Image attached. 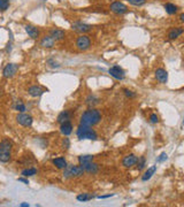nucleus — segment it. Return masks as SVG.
<instances>
[{
	"label": "nucleus",
	"mask_w": 184,
	"mask_h": 207,
	"mask_svg": "<svg viewBox=\"0 0 184 207\" xmlns=\"http://www.w3.org/2000/svg\"><path fill=\"white\" fill-rule=\"evenodd\" d=\"M137 160H138V157H136L135 154H129L123 158V160H122V165H123L125 168H130V167L136 165Z\"/></svg>",
	"instance_id": "9b49d317"
},
{
	"label": "nucleus",
	"mask_w": 184,
	"mask_h": 207,
	"mask_svg": "<svg viewBox=\"0 0 184 207\" xmlns=\"http://www.w3.org/2000/svg\"><path fill=\"white\" fill-rule=\"evenodd\" d=\"M16 122L22 125V127H31V124L34 122V119L31 115L26 113H20L16 115Z\"/></svg>",
	"instance_id": "423d86ee"
},
{
	"label": "nucleus",
	"mask_w": 184,
	"mask_h": 207,
	"mask_svg": "<svg viewBox=\"0 0 184 207\" xmlns=\"http://www.w3.org/2000/svg\"><path fill=\"white\" fill-rule=\"evenodd\" d=\"M36 174H37V169H36V168H26V169L22 170L21 175H22L23 177H30V176L36 175Z\"/></svg>",
	"instance_id": "b1692460"
},
{
	"label": "nucleus",
	"mask_w": 184,
	"mask_h": 207,
	"mask_svg": "<svg viewBox=\"0 0 184 207\" xmlns=\"http://www.w3.org/2000/svg\"><path fill=\"white\" fill-rule=\"evenodd\" d=\"M155 77L159 82L162 83V84H166L167 81H168V73L167 70H165L163 68H159L155 70Z\"/></svg>",
	"instance_id": "f8f14e48"
},
{
	"label": "nucleus",
	"mask_w": 184,
	"mask_h": 207,
	"mask_svg": "<svg viewBox=\"0 0 184 207\" xmlns=\"http://www.w3.org/2000/svg\"><path fill=\"white\" fill-rule=\"evenodd\" d=\"M9 0H0V11H7L9 8Z\"/></svg>",
	"instance_id": "c756f323"
},
{
	"label": "nucleus",
	"mask_w": 184,
	"mask_h": 207,
	"mask_svg": "<svg viewBox=\"0 0 184 207\" xmlns=\"http://www.w3.org/2000/svg\"><path fill=\"white\" fill-rule=\"evenodd\" d=\"M98 102H99V99L98 98H96L94 96H89L87 97V105H92V106H94V105H97Z\"/></svg>",
	"instance_id": "c85d7f7f"
},
{
	"label": "nucleus",
	"mask_w": 184,
	"mask_h": 207,
	"mask_svg": "<svg viewBox=\"0 0 184 207\" xmlns=\"http://www.w3.org/2000/svg\"><path fill=\"white\" fill-rule=\"evenodd\" d=\"M123 92H124V94L128 97V98H135V97H136V94L134 93L132 91L128 90V89H123Z\"/></svg>",
	"instance_id": "2f4dec72"
},
{
	"label": "nucleus",
	"mask_w": 184,
	"mask_h": 207,
	"mask_svg": "<svg viewBox=\"0 0 184 207\" xmlns=\"http://www.w3.org/2000/svg\"><path fill=\"white\" fill-rule=\"evenodd\" d=\"M77 137H78V139L96 140L98 138V135L93 129H91V127L79 124L78 129H77Z\"/></svg>",
	"instance_id": "7ed1b4c3"
},
{
	"label": "nucleus",
	"mask_w": 184,
	"mask_h": 207,
	"mask_svg": "<svg viewBox=\"0 0 184 207\" xmlns=\"http://www.w3.org/2000/svg\"><path fill=\"white\" fill-rule=\"evenodd\" d=\"M84 174V169L81 165L74 166V165H67V167L64 169V178H73V177H81Z\"/></svg>",
	"instance_id": "20e7f679"
},
{
	"label": "nucleus",
	"mask_w": 184,
	"mask_h": 207,
	"mask_svg": "<svg viewBox=\"0 0 184 207\" xmlns=\"http://www.w3.org/2000/svg\"><path fill=\"white\" fill-rule=\"evenodd\" d=\"M28 92H29V94H30L31 97H40L41 94L45 92V90L41 87H39V85H34V87H29Z\"/></svg>",
	"instance_id": "f3484780"
},
{
	"label": "nucleus",
	"mask_w": 184,
	"mask_h": 207,
	"mask_svg": "<svg viewBox=\"0 0 184 207\" xmlns=\"http://www.w3.org/2000/svg\"><path fill=\"white\" fill-rule=\"evenodd\" d=\"M145 163H146V160H145V158H144V157L139 158L138 160H137V162H136V165H137V169L142 170L144 167H145Z\"/></svg>",
	"instance_id": "cd10ccee"
},
{
	"label": "nucleus",
	"mask_w": 184,
	"mask_h": 207,
	"mask_svg": "<svg viewBox=\"0 0 184 207\" xmlns=\"http://www.w3.org/2000/svg\"><path fill=\"white\" fill-rule=\"evenodd\" d=\"M70 119H72L70 111H64V112H61V113L58 115V122L60 124L66 122V121H70Z\"/></svg>",
	"instance_id": "aec40b11"
},
{
	"label": "nucleus",
	"mask_w": 184,
	"mask_h": 207,
	"mask_svg": "<svg viewBox=\"0 0 184 207\" xmlns=\"http://www.w3.org/2000/svg\"><path fill=\"white\" fill-rule=\"evenodd\" d=\"M94 197L91 196V195H87V193H83V195H79V196H77V200L78 201H89V200H92Z\"/></svg>",
	"instance_id": "bb28decb"
},
{
	"label": "nucleus",
	"mask_w": 184,
	"mask_h": 207,
	"mask_svg": "<svg viewBox=\"0 0 184 207\" xmlns=\"http://www.w3.org/2000/svg\"><path fill=\"white\" fill-rule=\"evenodd\" d=\"M12 147L13 143L8 138H4L0 142V162L7 163L12 158Z\"/></svg>",
	"instance_id": "f03ea898"
},
{
	"label": "nucleus",
	"mask_w": 184,
	"mask_h": 207,
	"mask_svg": "<svg viewBox=\"0 0 184 207\" xmlns=\"http://www.w3.org/2000/svg\"><path fill=\"white\" fill-rule=\"evenodd\" d=\"M14 109L17 111V112H20V113H24L26 107V105L21 101V100H19V101H16V104L14 105Z\"/></svg>",
	"instance_id": "a878e982"
},
{
	"label": "nucleus",
	"mask_w": 184,
	"mask_h": 207,
	"mask_svg": "<svg viewBox=\"0 0 184 207\" xmlns=\"http://www.w3.org/2000/svg\"><path fill=\"white\" fill-rule=\"evenodd\" d=\"M150 121H151V123H158V122H159L158 115H157V114H151Z\"/></svg>",
	"instance_id": "72a5a7b5"
},
{
	"label": "nucleus",
	"mask_w": 184,
	"mask_h": 207,
	"mask_svg": "<svg viewBox=\"0 0 184 207\" xmlns=\"http://www.w3.org/2000/svg\"><path fill=\"white\" fill-rule=\"evenodd\" d=\"M155 172H157V166H152L151 168H149V169L145 172V174H144L143 177H142V180H143V181H149L151 177L154 175Z\"/></svg>",
	"instance_id": "4be33fe9"
},
{
	"label": "nucleus",
	"mask_w": 184,
	"mask_h": 207,
	"mask_svg": "<svg viewBox=\"0 0 184 207\" xmlns=\"http://www.w3.org/2000/svg\"><path fill=\"white\" fill-rule=\"evenodd\" d=\"M20 206H21V207H29V204H28V203H22V204H20Z\"/></svg>",
	"instance_id": "4c0bfd02"
},
{
	"label": "nucleus",
	"mask_w": 184,
	"mask_h": 207,
	"mask_svg": "<svg viewBox=\"0 0 184 207\" xmlns=\"http://www.w3.org/2000/svg\"><path fill=\"white\" fill-rule=\"evenodd\" d=\"M165 9H166V12H167L168 14L173 15V14H176V13H177V9H178V8H177L176 5L168 2V4L165 5Z\"/></svg>",
	"instance_id": "5701e85b"
},
{
	"label": "nucleus",
	"mask_w": 184,
	"mask_h": 207,
	"mask_svg": "<svg viewBox=\"0 0 184 207\" xmlns=\"http://www.w3.org/2000/svg\"><path fill=\"white\" fill-rule=\"evenodd\" d=\"M17 181L22 182V183H24V184H29V181H28V180H26V178H22V177H21V178H19Z\"/></svg>",
	"instance_id": "c9c22d12"
},
{
	"label": "nucleus",
	"mask_w": 184,
	"mask_h": 207,
	"mask_svg": "<svg viewBox=\"0 0 184 207\" xmlns=\"http://www.w3.org/2000/svg\"><path fill=\"white\" fill-rule=\"evenodd\" d=\"M101 120V115L99 113V111L94 108H90L85 111L81 116V124L87 125V127H93L98 124Z\"/></svg>",
	"instance_id": "f257e3e1"
},
{
	"label": "nucleus",
	"mask_w": 184,
	"mask_h": 207,
	"mask_svg": "<svg viewBox=\"0 0 184 207\" xmlns=\"http://www.w3.org/2000/svg\"><path fill=\"white\" fill-rule=\"evenodd\" d=\"M52 163L58 169H64L66 167H67V161H66V159L60 157V158H55L52 160Z\"/></svg>",
	"instance_id": "6ab92c4d"
},
{
	"label": "nucleus",
	"mask_w": 184,
	"mask_h": 207,
	"mask_svg": "<svg viewBox=\"0 0 184 207\" xmlns=\"http://www.w3.org/2000/svg\"><path fill=\"white\" fill-rule=\"evenodd\" d=\"M24 28H26V34L29 35L31 38L37 39V38L39 37L40 32H39V30H38V28H36V26H26Z\"/></svg>",
	"instance_id": "a211bd4d"
},
{
	"label": "nucleus",
	"mask_w": 184,
	"mask_h": 207,
	"mask_svg": "<svg viewBox=\"0 0 184 207\" xmlns=\"http://www.w3.org/2000/svg\"><path fill=\"white\" fill-rule=\"evenodd\" d=\"M90 161H93V157L92 155H81V157H78L79 165H84V163Z\"/></svg>",
	"instance_id": "393cba45"
},
{
	"label": "nucleus",
	"mask_w": 184,
	"mask_h": 207,
	"mask_svg": "<svg viewBox=\"0 0 184 207\" xmlns=\"http://www.w3.org/2000/svg\"><path fill=\"white\" fill-rule=\"evenodd\" d=\"M111 11L115 14H125L128 12V7L120 1H114L111 4Z\"/></svg>",
	"instance_id": "1a4fd4ad"
},
{
	"label": "nucleus",
	"mask_w": 184,
	"mask_h": 207,
	"mask_svg": "<svg viewBox=\"0 0 184 207\" xmlns=\"http://www.w3.org/2000/svg\"><path fill=\"white\" fill-rule=\"evenodd\" d=\"M183 28H181V26H178V28H174V29H172V30L169 31L168 34V38L169 39H176L177 37H180L181 35L183 34Z\"/></svg>",
	"instance_id": "412c9836"
},
{
	"label": "nucleus",
	"mask_w": 184,
	"mask_h": 207,
	"mask_svg": "<svg viewBox=\"0 0 184 207\" xmlns=\"http://www.w3.org/2000/svg\"><path fill=\"white\" fill-rule=\"evenodd\" d=\"M39 45H40L41 47H44V49H52V47H54V45H55V40H54L51 36H45V37L41 38Z\"/></svg>",
	"instance_id": "ddd939ff"
},
{
	"label": "nucleus",
	"mask_w": 184,
	"mask_h": 207,
	"mask_svg": "<svg viewBox=\"0 0 184 207\" xmlns=\"http://www.w3.org/2000/svg\"><path fill=\"white\" fill-rule=\"evenodd\" d=\"M127 1L132 6H143L146 4V0H127Z\"/></svg>",
	"instance_id": "7c9ffc66"
},
{
	"label": "nucleus",
	"mask_w": 184,
	"mask_h": 207,
	"mask_svg": "<svg viewBox=\"0 0 184 207\" xmlns=\"http://www.w3.org/2000/svg\"><path fill=\"white\" fill-rule=\"evenodd\" d=\"M180 20H181V21H182V22H183V21H184V14H183V13H182V14H181V15H180Z\"/></svg>",
	"instance_id": "58836bf2"
},
{
	"label": "nucleus",
	"mask_w": 184,
	"mask_h": 207,
	"mask_svg": "<svg viewBox=\"0 0 184 207\" xmlns=\"http://www.w3.org/2000/svg\"><path fill=\"white\" fill-rule=\"evenodd\" d=\"M62 146H64V148H69V146H70V142H69V139L68 138H64V142H62Z\"/></svg>",
	"instance_id": "f704fd0d"
},
{
	"label": "nucleus",
	"mask_w": 184,
	"mask_h": 207,
	"mask_svg": "<svg viewBox=\"0 0 184 207\" xmlns=\"http://www.w3.org/2000/svg\"><path fill=\"white\" fill-rule=\"evenodd\" d=\"M50 36L55 41H59L64 39V36H66V32L64 30H61V29H52L50 31Z\"/></svg>",
	"instance_id": "4468645a"
},
{
	"label": "nucleus",
	"mask_w": 184,
	"mask_h": 207,
	"mask_svg": "<svg viewBox=\"0 0 184 207\" xmlns=\"http://www.w3.org/2000/svg\"><path fill=\"white\" fill-rule=\"evenodd\" d=\"M60 132L64 136H69L73 132V124L70 121H66L64 123H61Z\"/></svg>",
	"instance_id": "2eb2a0df"
},
{
	"label": "nucleus",
	"mask_w": 184,
	"mask_h": 207,
	"mask_svg": "<svg viewBox=\"0 0 184 207\" xmlns=\"http://www.w3.org/2000/svg\"><path fill=\"white\" fill-rule=\"evenodd\" d=\"M113 195H107V196H99L97 197L98 199H106V198H109V197H112Z\"/></svg>",
	"instance_id": "e433bc0d"
},
{
	"label": "nucleus",
	"mask_w": 184,
	"mask_h": 207,
	"mask_svg": "<svg viewBox=\"0 0 184 207\" xmlns=\"http://www.w3.org/2000/svg\"><path fill=\"white\" fill-rule=\"evenodd\" d=\"M17 70H19V64H8L4 68V70H2V75H4L5 78H11V77H13L17 73Z\"/></svg>",
	"instance_id": "0eeeda50"
},
{
	"label": "nucleus",
	"mask_w": 184,
	"mask_h": 207,
	"mask_svg": "<svg viewBox=\"0 0 184 207\" xmlns=\"http://www.w3.org/2000/svg\"><path fill=\"white\" fill-rule=\"evenodd\" d=\"M72 29L74 31L81 32V34H85V32H89V31L92 30V26L82 22H74L72 24Z\"/></svg>",
	"instance_id": "6e6552de"
},
{
	"label": "nucleus",
	"mask_w": 184,
	"mask_h": 207,
	"mask_svg": "<svg viewBox=\"0 0 184 207\" xmlns=\"http://www.w3.org/2000/svg\"><path fill=\"white\" fill-rule=\"evenodd\" d=\"M167 158H168V155H167V153H161V154L159 155V158L157 159V161L158 162H163V161H166L167 160Z\"/></svg>",
	"instance_id": "473e14b6"
},
{
	"label": "nucleus",
	"mask_w": 184,
	"mask_h": 207,
	"mask_svg": "<svg viewBox=\"0 0 184 207\" xmlns=\"http://www.w3.org/2000/svg\"><path fill=\"white\" fill-rule=\"evenodd\" d=\"M83 167V169L84 172H87L89 174H96L98 173V165L97 163H94V162L90 161V162H87V163H84V165H81Z\"/></svg>",
	"instance_id": "dca6fc26"
},
{
	"label": "nucleus",
	"mask_w": 184,
	"mask_h": 207,
	"mask_svg": "<svg viewBox=\"0 0 184 207\" xmlns=\"http://www.w3.org/2000/svg\"><path fill=\"white\" fill-rule=\"evenodd\" d=\"M108 73L111 74V76H113V77H114V78L120 79V81L124 79V76H125V73H124V70L122 69V68L119 67V66H114V67H111V68H109Z\"/></svg>",
	"instance_id": "9d476101"
},
{
	"label": "nucleus",
	"mask_w": 184,
	"mask_h": 207,
	"mask_svg": "<svg viewBox=\"0 0 184 207\" xmlns=\"http://www.w3.org/2000/svg\"><path fill=\"white\" fill-rule=\"evenodd\" d=\"M91 46V40L90 38L85 36V35H82L77 38L76 40V47L79 49V51H87V49H90Z\"/></svg>",
	"instance_id": "39448f33"
}]
</instances>
